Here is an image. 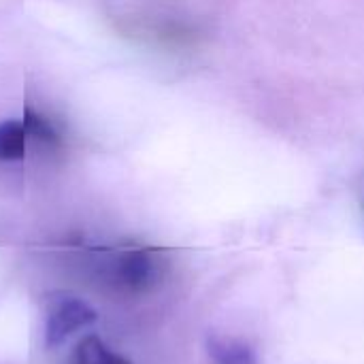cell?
I'll return each instance as SVG.
<instances>
[{
  "label": "cell",
  "mask_w": 364,
  "mask_h": 364,
  "mask_svg": "<svg viewBox=\"0 0 364 364\" xmlns=\"http://www.w3.org/2000/svg\"><path fill=\"white\" fill-rule=\"evenodd\" d=\"M96 311L73 294H53L49 299L47 309V324H45V339L49 348L60 346L66 341L73 333L90 326L96 322Z\"/></svg>",
  "instance_id": "obj_1"
},
{
  "label": "cell",
  "mask_w": 364,
  "mask_h": 364,
  "mask_svg": "<svg viewBox=\"0 0 364 364\" xmlns=\"http://www.w3.org/2000/svg\"><path fill=\"white\" fill-rule=\"evenodd\" d=\"M166 262L158 250L151 247H132L117 256L115 275L117 282L130 290H145L162 277Z\"/></svg>",
  "instance_id": "obj_2"
},
{
  "label": "cell",
  "mask_w": 364,
  "mask_h": 364,
  "mask_svg": "<svg viewBox=\"0 0 364 364\" xmlns=\"http://www.w3.org/2000/svg\"><path fill=\"white\" fill-rule=\"evenodd\" d=\"M209 356L215 364H256V354L250 346L226 337L209 341Z\"/></svg>",
  "instance_id": "obj_3"
},
{
  "label": "cell",
  "mask_w": 364,
  "mask_h": 364,
  "mask_svg": "<svg viewBox=\"0 0 364 364\" xmlns=\"http://www.w3.org/2000/svg\"><path fill=\"white\" fill-rule=\"evenodd\" d=\"M28 134L23 128V122L6 119L0 124V160L2 162H15L26 156Z\"/></svg>",
  "instance_id": "obj_4"
},
{
  "label": "cell",
  "mask_w": 364,
  "mask_h": 364,
  "mask_svg": "<svg viewBox=\"0 0 364 364\" xmlns=\"http://www.w3.org/2000/svg\"><path fill=\"white\" fill-rule=\"evenodd\" d=\"M77 364H130L122 354L113 352L100 337H85L77 348Z\"/></svg>",
  "instance_id": "obj_5"
},
{
  "label": "cell",
  "mask_w": 364,
  "mask_h": 364,
  "mask_svg": "<svg viewBox=\"0 0 364 364\" xmlns=\"http://www.w3.org/2000/svg\"><path fill=\"white\" fill-rule=\"evenodd\" d=\"M21 122H23V128H26L28 139H34V141H38L43 145H51V147H55V145L62 143V134L55 128V124L49 117L41 115L38 111L26 109V115H23Z\"/></svg>",
  "instance_id": "obj_6"
}]
</instances>
